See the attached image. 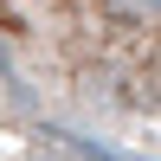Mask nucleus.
<instances>
[{
  "label": "nucleus",
  "mask_w": 161,
  "mask_h": 161,
  "mask_svg": "<svg viewBox=\"0 0 161 161\" xmlns=\"http://www.w3.org/2000/svg\"><path fill=\"white\" fill-rule=\"evenodd\" d=\"M0 32L58 97H103L155 129V26L103 0H0Z\"/></svg>",
  "instance_id": "obj_1"
}]
</instances>
